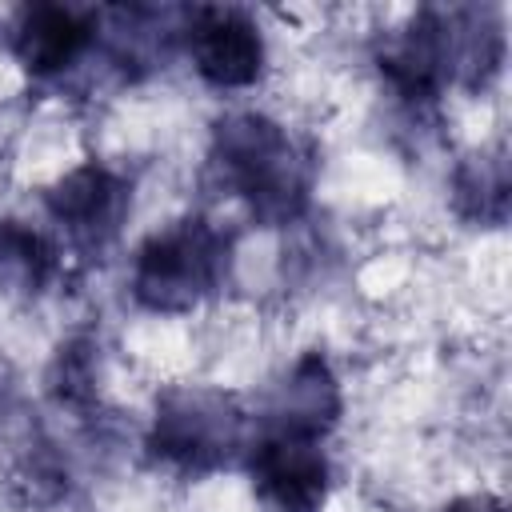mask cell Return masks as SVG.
Returning a JSON list of instances; mask_svg holds the SVG:
<instances>
[{"label": "cell", "instance_id": "6da1fadb", "mask_svg": "<svg viewBox=\"0 0 512 512\" xmlns=\"http://www.w3.org/2000/svg\"><path fill=\"white\" fill-rule=\"evenodd\" d=\"M212 168L220 184L264 224H288L308 204L312 164L288 124L260 108H232L212 124Z\"/></svg>", "mask_w": 512, "mask_h": 512}, {"label": "cell", "instance_id": "7a4b0ae2", "mask_svg": "<svg viewBox=\"0 0 512 512\" xmlns=\"http://www.w3.org/2000/svg\"><path fill=\"white\" fill-rule=\"evenodd\" d=\"M232 240L204 216H184L152 232L136 256L128 288L140 308L156 316H180L204 304L228 276Z\"/></svg>", "mask_w": 512, "mask_h": 512}, {"label": "cell", "instance_id": "3957f363", "mask_svg": "<svg viewBox=\"0 0 512 512\" xmlns=\"http://www.w3.org/2000/svg\"><path fill=\"white\" fill-rule=\"evenodd\" d=\"M248 412L220 388L176 384L156 396L148 448L184 472H208L248 452Z\"/></svg>", "mask_w": 512, "mask_h": 512}, {"label": "cell", "instance_id": "277c9868", "mask_svg": "<svg viewBox=\"0 0 512 512\" xmlns=\"http://www.w3.org/2000/svg\"><path fill=\"white\" fill-rule=\"evenodd\" d=\"M180 40L196 76L216 92L256 88L268 68V40L244 8H192L184 12Z\"/></svg>", "mask_w": 512, "mask_h": 512}, {"label": "cell", "instance_id": "5b68a950", "mask_svg": "<svg viewBox=\"0 0 512 512\" xmlns=\"http://www.w3.org/2000/svg\"><path fill=\"white\" fill-rule=\"evenodd\" d=\"M252 488L272 512H320L332 488V460L324 440L268 428L248 444Z\"/></svg>", "mask_w": 512, "mask_h": 512}, {"label": "cell", "instance_id": "8992f818", "mask_svg": "<svg viewBox=\"0 0 512 512\" xmlns=\"http://www.w3.org/2000/svg\"><path fill=\"white\" fill-rule=\"evenodd\" d=\"M128 204H132V184L100 160L72 164L44 192V208H48L52 224H60L68 236H76L84 244H100V240L116 236Z\"/></svg>", "mask_w": 512, "mask_h": 512}, {"label": "cell", "instance_id": "52a82bcc", "mask_svg": "<svg viewBox=\"0 0 512 512\" xmlns=\"http://www.w3.org/2000/svg\"><path fill=\"white\" fill-rule=\"evenodd\" d=\"M8 44L28 76L56 80L96 48V12L68 4H28L8 28Z\"/></svg>", "mask_w": 512, "mask_h": 512}, {"label": "cell", "instance_id": "ba28073f", "mask_svg": "<svg viewBox=\"0 0 512 512\" xmlns=\"http://www.w3.org/2000/svg\"><path fill=\"white\" fill-rule=\"evenodd\" d=\"M340 412H344V392H340V380H336L328 356L304 352V356H296V364L272 392L268 428L324 440L336 428Z\"/></svg>", "mask_w": 512, "mask_h": 512}, {"label": "cell", "instance_id": "9c48e42d", "mask_svg": "<svg viewBox=\"0 0 512 512\" xmlns=\"http://www.w3.org/2000/svg\"><path fill=\"white\" fill-rule=\"evenodd\" d=\"M452 200L456 212L476 224H500L508 212V160L504 152H472L452 172Z\"/></svg>", "mask_w": 512, "mask_h": 512}, {"label": "cell", "instance_id": "30bf717a", "mask_svg": "<svg viewBox=\"0 0 512 512\" xmlns=\"http://www.w3.org/2000/svg\"><path fill=\"white\" fill-rule=\"evenodd\" d=\"M48 392L60 408L92 412L100 404V348L92 336H72L48 364Z\"/></svg>", "mask_w": 512, "mask_h": 512}, {"label": "cell", "instance_id": "8fae6325", "mask_svg": "<svg viewBox=\"0 0 512 512\" xmlns=\"http://www.w3.org/2000/svg\"><path fill=\"white\" fill-rule=\"evenodd\" d=\"M444 512H508V508H504V500L492 496V492H464V496L448 500Z\"/></svg>", "mask_w": 512, "mask_h": 512}]
</instances>
